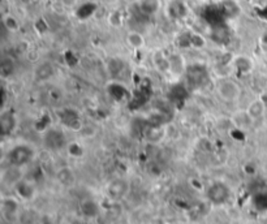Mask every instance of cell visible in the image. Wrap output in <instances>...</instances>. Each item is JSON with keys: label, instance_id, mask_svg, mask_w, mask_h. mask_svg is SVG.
Returning a JSON list of instances; mask_svg holds the SVG:
<instances>
[{"label": "cell", "instance_id": "obj_1", "mask_svg": "<svg viewBox=\"0 0 267 224\" xmlns=\"http://www.w3.org/2000/svg\"><path fill=\"white\" fill-rule=\"evenodd\" d=\"M35 155H37V152H35V148L33 146L28 145V143H18V145L9 148L7 159H8L9 166L23 168V167L33 163Z\"/></svg>", "mask_w": 267, "mask_h": 224}, {"label": "cell", "instance_id": "obj_2", "mask_svg": "<svg viewBox=\"0 0 267 224\" xmlns=\"http://www.w3.org/2000/svg\"><path fill=\"white\" fill-rule=\"evenodd\" d=\"M215 91H216L219 98L226 103H236L242 94V89L240 85L235 80L228 79V77L218 80V82L215 85Z\"/></svg>", "mask_w": 267, "mask_h": 224}, {"label": "cell", "instance_id": "obj_3", "mask_svg": "<svg viewBox=\"0 0 267 224\" xmlns=\"http://www.w3.org/2000/svg\"><path fill=\"white\" fill-rule=\"evenodd\" d=\"M232 190L223 181H214L206 189L207 201L214 206H224L231 201Z\"/></svg>", "mask_w": 267, "mask_h": 224}, {"label": "cell", "instance_id": "obj_4", "mask_svg": "<svg viewBox=\"0 0 267 224\" xmlns=\"http://www.w3.org/2000/svg\"><path fill=\"white\" fill-rule=\"evenodd\" d=\"M129 190H131V184L127 179L123 178L113 179L105 188L106 195L110 198L111 201H122L128 195Z\"/></svg>", "mask_w": 267, "mask_h": 224}, {"label": "cell", "instance_id": "obj_5", "mask_svg": "<svg viewBox=\"0 0 267 224\" xmlns=\"http://www.w3.org/2000/svg\"><path fill=\"white\" fill-rule=\"evenodd\" d=\"M43 143L50 152H59L67 146V137L59 129H48L43 136Z\"/></svg>", "mask_w": 267, "mask_h": 224}, {"label": "cell", "instance_id": "obj_6", "mask_svg": "<svg viewBox=\"0 0 267 224\" xmlns=\"http://www.w3.org/2000/svg\"><path fill=\"white\" fill-rule=\"evenodd\" d=\"M2 211H3L4 218H7L8 220H18L21 214L20 200L16 197L3 198V202H2Z\"/></svg>", "mask_w": 267, "mask_h": 224}, {"label": "cell", "instance_id": "obj_7", "mask_svg": "<svg viewBox=\"0 0 267 224\" xmlns=\"http://www.w3.org/2000/svg\"><path fill=\"white\" fill-rule=\"evenodd\" d=\"M232 69H235L241 76H247L254 69V61L247 55H236L232 58Z\"/></svg>", "mask_w": 267, "mask_h": 224}, {"label": "cell", "instance_id": "obj_8", "mask_svg": "<svg viewBox=\"0 0 267 224\" xmlns=\"http://www.w3.org/2000/svg\"><path fill=\"white\" fill-rule=\"evenodd\" d=\"M186 68H188V64H186V60L183 54L175 53L169 55V74L175 77H180L186 72Z\"/></svg>", "mask_w": 267, "mask_h": 224}, {"label": "cell", "instance_id": "obj_9", "mask_svg": "<svg viewBox=\"0 0 267 224\" xmlns=\"http://www.w3.org/2000/svg\"><path fill=\"white\" fill-rule=\"evenodd\" d=\"M151 61L155 69L163 74H168L169 73V55H167L166 51L162 48L155 49L153 55H151Z\"/></svg>", "mask_w": 267, "mask_h": 224}, {"label": "cell", "instance_id": "obj_10", "mask_svg": "<svg viewBox=\"0 0 267 224\" xmlns=\"http://www.w3.org/2000/svg\"><path fill=\"white\" fill-rule=\"evenodd\" d=\"M55 74V67L50 61H42L35 67L34 80L37 82H46L50 79H53Z\"/></svg>", "mask_w": 267, "mask_h": 224}, {"label": "cell", "instance_id": "obj_11", "mask_svg": "<svg viewBox=\"0 0 267 224\" xmlns=\"http://www.w3.org/2000/svg\"><path fill=\"white\" fill-rule=\"evenodd\" d=\"M189 8L183 0H175L168 3V16L175 20H184L188 17Z\"/></svg>", "mask_w": 267, "mask_h": 224}, {"label": "cell", "instance_id": "obj_12", "mask_svg": "<svg viewBox=\"0 0 267 224\" xmlns=\"http://www.w3.org/2000/svg\"><path fill=\"white\" fill-rule=\"evenodd\" d=\"M247 112L249 114V116L252 117L253 121H257V120H259V119H262V117L266 116L267 106L261 98L254 99V101H253V102L248 106Z\"/></svg>", "mask_w": 267, "mask_h": 224}, {"label": "cell", "instance_id": "obj_13", "mask_svg": "<svg viewBox=\"0 0 267 224\" xmlns=\"http://www.w3.org/2000/svg\"><path fill=\"white\" fill-rule=\"evenodd\" d=\"M138 8L145 16H155L162 8V0H139Z\"/></svg>", "mask_w": 267, "mask_h": 224}, {"label": "cell", "instance_id": "obj_14", "mask_svg": "<svg viewBox=\"0 0 267 224\" xmlns=\"http://www.w3.org/2000/svg\"><path fill=\"white\" fill-rule=\"evenodd\" d=\"M125 42L131 48L133 49H142L146 44V39L142 33L137 32V30H131L125 35Z\"/></svg>", "mask_w": 267, "mask_h": 224}, {"label": "cell", "instance_id": "obj_15", "mask_svg": "<svg viewBox=\"0 0 267 224\" xmlns=\"http://www.w3.org/2000/svg\"><path fill=\"white\" fill-rule=\"evenodd\" d=\"M0 127L4 134L12 133L17 127V120H16L15 115L12 112H3L2 117H0Z\"/></svg>", "mask_w": 267, "mask_h": 224}, {"label": "cell", "instance_id": "obj_16", "mask_svg": "<svg viewBox=\"0 0 267 224\" xmlns=\"http://www.w3.org/2000/svg\"><path fill=\"white\" fill-rule=\"evenodd\" d=\"M15 190L20 200H30L34 195V186L32 185V183L27 180H21L15 186Z\"/></svg>", "mask_w": 267, "mask_h": 224}, {"label": "cell", "instance_id": "obj_17", "mask_svg": "<svg viewBox=\"0 0 267 224\" xmlns=\"http://www.w3.org/2000/svg\"><path fill=\"white\" fill-rule=\"evenodd\" d=\"M222 12L228 18H236L241 13V8L235 0H223L222 2Z\"/></svg>", "mask_w": 267, "mask_h": 224}, {"label": "cell", "instance_id": "obj_18", "mask_svg": "<svg viewBox=\"0 0 267 224\" xmlns=\"http://www.w3.org/2000/svg\"><path fill=\"white\" fill-rule=\"evenodd\" d=\"M232 121H233V124H235V126L240 129L249 128V127H252L253 122H254L253 121L252 117L249 116V114L247 112V110L236 112L232 117Z\"/></svg>", "mask_w": 267, "mask_h": 224}, {"label": "cell", "instance_id": "obj_19", "mask_svg": "<svg viewBox=\"0 0 267 224\" xmlns=\"http://www.w3.org/2000/svg\"><path fill=\"white\" fill-rule=\"evenodd\" d=\"M16 72V65L15 61L12 60L11 58H4L0 63V76L3 80L11 79Z\"/></svg>", "mask_w": 267, "mask_h": 224}, {"label": "cell", "instance_id": "obj_20", "mask_svg": "<svg viewBox=\"0 0 267 224\" xmlns=\"http://www.w3.org/2000/svg\"><path fill=\"white\" fill-rule=\"evenodd\" d=\"M189 35V47H192V48L196 49H201L203 47H206V38L201 34L200 32H196V30H190L188 32Z\"/></svg>", "mask_w": 267, "mask_h": 224}, {"label": "cell", "instance_id": "obj_21", "mask_svg": "<svg viewBox=\"0 0 267 224\" xmlns=\"http://www.w3.org/2000/svg\"><path fill=\"white\" fill-rule=\"evenodd\" d=\"M56 178H58V181L64 186H70L72 184H75V173L70 168L68 167H64V168H60L56 173Z\"/></svg>", "mask_w": 267, "mask_h": 224}, {"label": "cell", "instance_id": "obj_22", "mask_svg": "<svg viewBox=\"0 0 267 224\" xmlns=\"http://www.w3.org/2000/svg\"><path fill=\"white\" fill-rule=\"evenodd\" d=\"M81 213L86 218H94L99 214L98 204L95 201H91V200L84 201L81 205Z\"/></svg>", "mask_w": 267, "mask_h": 224}, {"label": "cell", "instance_id": "obj_23", "mask_svg": "<svg viewBox=\"0 0 267 224\" xmlns=\"http://www.w3.org/2000/svg\"><path fill=\"white\" fill-rule=\"evenodd\" d=\"M3 25L4 28L11 33L18 32L21 28L20 20H18L16 16L11 15V13H8V15H3Z\"/></svg>", "mask_w": 267, "mask_h": 224}, {"label": "cell", "instance_id": "obj_24", "mask_svg": "<svg viewBox=\"0 0 267 224\" xmlns=\"http://www.w3.org/2000/svg\"><path fill=\"white\" fill-rule=\"evenodd\" d=\"M107 21L111 27L122 28L123 23H124V15H123L122 11H119V9H115V11H112L108 13Z\"/></svg>", "mask_w": 267, "mask_h": 224}, {"label": "cell", "instance_id": "obj_25", "mask_svg": "<svg viewBox=\"0 0 267 224\" xmlns=\"http://www.w3.org/2000/svg\"><path fill=\"white\" fill-rule=\"evenodd\" d=\"M250 3L258 9H266L267 8V0H250Z\"/></svg>", "mask_w": 267, "mask_h": 224}, {"label": "cell", "instance_id": "obj_26", "mask_svg": "<svg viewBox=\"0 0 267 224\" xmlns=\"http://www.w3.org/2000/svg\"><path fill=\"white\" fill-rule=\"evenodd\" d=\"M60 2V4L63 7H65V8H73V7L77 4V0H59Z\"/></svg>", "mask_w": 267, "mask_h": 224}, {"label": "cell", "instance_id": "obj_27", "mask_svg": "<svg viewBox=\"0 0 267 224\" xmlns=\"http://www.w3.org/2000/svg\"><path fill=\"white\" fill-rule=\"evenodd\" d=\"M259 44H261L262 49H263L264 53H267V33H263L259 39Z\"/></svg>", "mask_w": 267, "mask_h": 224}, {"label": "cell", "instance_id": "obj_28", "mask_svg": "<svg viewBox=\"0 0 267 224\" xmlns=\"http://www.w3.org/2000/svg\"><path fill=\"white\" fill-rule=\"evenodd\" d=\"M167 3H171V2H175V0H166Z\"/></svg>", "mask_w": 267, "mask_h": 224}, {"label": "cell", "instance_id": "obj_29", "mask_svg": "<svg viewBox=\"0 0 267 224\" xmlns=\"http://www.w3.org/2000/svg\"><path fill=\"white\" fill-rule=\"evenodd\" d=\"M197 2H206V0H197Z\"/></svg>", "mask_w": 267, "mask_h": 224}, {"label": "cell", "instance_id": "obj_30", "mask_svg": "<svg viewBox=\"0 0 267 224\" xmlns=\"http://www.w3.org/2000/svg\"><path fill=\"white\" fill-rule=\"evenodd\" d=\"M264 119H266V122H267V114H266V116H264Z\"/></svg>", "mask_w": 267, "mask_h": 224}]
</instances>
